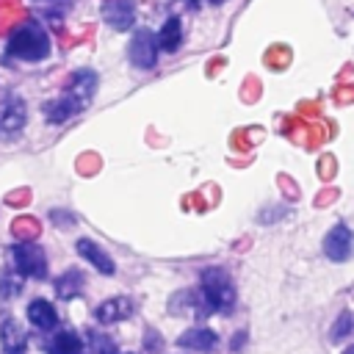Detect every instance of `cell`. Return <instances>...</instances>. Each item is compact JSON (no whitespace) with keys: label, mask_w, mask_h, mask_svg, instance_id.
Returning a JSON list of instances; mask_svg holds the SVG:
<instances>
[{"label":"cell","mask_w":354,"mask_h":354,"mask_svg":"<svg viewBox=\"0 0 354 354\" xmlns=\"http://www.w3.org/2000/svg\"><path fill=\"white\" fill-rule=\"evenodd\" d=\"M136 310V301L127 299V296H113V299H105L102 304H97L94 310V318L100 324H119L124 318H130Z\"/></svg>","instance_id":"7"},{"label":"cell","mask_w":354,"mask_h":354,"mask_svg":"<svg viewBox=\"0 0 354 354\" xmlns=\"http://www.w3.org/2000/svg\"><path fill=\"white\" fill-rule=\"evenodd\" d=\"M28 321L36 329H53L58 324V313H55V307L47 299H33L28 304Z\"/></svg>","instance_id":"14"},{"label":"cell","mask_w":354,"mask_h":354,"mask_svg":"<svg viewBox=\"0 0 354 354\" xmlns=\"http://www.w3.org/2000/svg\"><path fill=\"white\" fill-rule=\"evenodd\" d=\"M80 288H83V274H80L77 268H69V271H64V274L55 279V293H58L61 299L77 296Z\"/></svg>","instance_id":"17"},{"label":"cell","mask_w":354,"mask_h":354,"mask_svg":"<svg viewBox=\"0 0 354 354\" xmlns=\"http://www.w3.org/2000/svg\"><path fill=\"white\" fill-rule=\"evenodd\" d=\"M75 249H77V254H80L83 260H88V266H94L100 274H108V277H111V274L116 271L111 254H108L100 243H94L91 238H80V241L75 243Z\"/></svg>","instance_id":"9"},{"label":"cell","mask_w":354,"mask_h":354,"mask_svg":"<svg viewBox=\"0 0 354 354\" xmlns=\"http://www.w3.org/2000/svg\"><path fill=\"white\" fill-rule=\"evenodd\" d=\"M94 88H97V75L91 69H77V72H72L69 83L64 86V94H69L80 105H86L94 97Z\"/></svg>","instance_id":"10"},{"label":"cell","mask_w":354,"mask_h":354,"mask_svg":"<svg viewBox=\"0 0 354 354\" xmlns=\"http://www.w3.org/2000/svg\"><path fill=\"white\" fill-rule=\"evenodd\" d=\"M180 41H183V25L177 17H169L158 33V47L166 50V53H177L180 50Z\"/></svg>","instance_id":"16"},{"label":"cell","mask_w":354,"mask_h":354,"mask_svg":"<svg viewBox=\"0 0 354 354\" xmlns=\"http://www.w3.org/2000/svg\"><path fill=\"white\" fill-rule=\"evenodd\" d=\"M11 257H14V266L22 277H33V279H44L47 277V254L39 243L33 241H22V243H14L11 246Z\"/></svg>","instance_id":"3"},{"label":"cell","mask_w":354,"mask_h":354,"mask_svg":"<svg viewBox=\"0 0 354 354\" xmlns=\"http://www.w3.org/2000/svg\"><path fill=\"white\" fill-rule=\"evenodd\" d=\"M127 55L133 61V66L138 69H152L155 61H158V39L152 30L147 28H138L130 39V47H127Z\"/></svg>","instance_id":"4"},{"label":"cell","mask_w":354,"mask_h":354,"mask_svg":"<svg viewBox=\"0 0 354 354\" xmlns=\"http://www.w3.org/2000/svg\"><path fill=\"white\" fill-rule=\"evenodd\" d=\"M88 337H91V346H94V351H97V354H119V351H116V346H113V343H111L105 335L91 332Z\"/></svg>","instance_id":"19"},{"label":"cell","mask_w":354,"mask_h":354,"mask_svg":"<svg viewBox=\"0 0 354 354\" xmlns=\"http://www.w3.org/2000/svg\"><path fill=\"white\" fill-rule=\"evenodd\" d=\"M351 14H354V11H351Z\"/></svg>","instance_id":"23"},{"label":"cell","mask_w":354,"mask_h":354,"mask_svg":"<svg viewBox=\"0 0 354 354\" xmlns=\"http://www.w3.org/2000/svg\"><path fill=\"white\" fill-rule=\"evenodd\" d=\"M210 3H227V0H210Z\"/></svg>","instance_id":"22"},{"label":"cell","mask_w":354,"mask_h":354,"mask_svg":"<svg viewBox=\"0 0 354 354\" xmlns=\"http://www.w3.org/2000/svg\"><path fill=\"white\" fill-rule=\"evenodd\" d=\"M324 254L335 263H343L354 254V232L346 224H335L326 235H324Z\"/></svg>","instance_id":"5"},{"label":"cell","mask_w":354,"mask_h":354,"mask_svg":"<svg viewBox=\"0 0 354 354\" xmlns=\"http://www.w3.org/2000/svg\"><path fill=\"white\" fill-rule=\"evenodd\" d=\"M351 329H354V318H351V313H348V310H343V313L337 315V321L332 324L329 337H332V340H340V337H346Z\"/></svg>","instance_id":"18"},{"label":"cell","mask_w":354,"mask_h":354,"mask_svg":"<svg viewBox=\"0 0 354 354\" xmlns=\"http://www.w3.org/2000/svg\"><path fill=\"white\" fill-rule=\"evenodd\" d=\"M199 293H202L205 307L216 310V313H230L235 304V285H232L230 274L218 266L202 271V290Z\"/></svg>","instance_id":"2"},{"label":"cell","mask_w":354,"mask_h":354,"mask_svg":"<svg viewBox=\"0 0 354 354\" xmlns=\"http://www.w3.org/2000/svg\"><path fill=\"white\" fill-rule=\"evenodd\" d=\"M50 354H83V340L77 337V332L72 329H61L53 335V340L47 343Z\"/></svg>","instance_id":"15"},{"label":"cell","mask_w":354,"mask_h":354,"mask_svg":"<svg viewBox=\"0 0 354 354\" xmlns=\"http://www.w3.org/2000/svg\"><path fill=\"white\" fill-rule=\"evenodd\" d=\"M17 293H19V279L3 274L0 277V296H17Z\"/></svg>","instance_id":"20"},{"label":"cell","mask_w":354,"mask_h":354,"mask_svg":"<svg viewBox=\"0 0 354 354\" xmlns=\"http://www.w3.org/2000/svg\"><path fill=\"white\" fill-rule=\"evenodd\" d=\"M0 346L6 354H25L28 340H25V332L19 329V324L14 318L0 324Z\"/></svg>","instance_id":"13"},{"label":"cell","mask_w":354,"mask_h":354,"mask_svg":"<svg viewBox=\"0 0 354 354\" xmlns=\"http://www.w3.org/2000/svg\"><path fill=\"white\" fill-rule=\"evenodd\" d=\"M44 119L47 122H55V124H61V122H66V119H72L75 113H80L83 111V105L75 100V97H69V94H61V97H55V100H50V102H44Z\"/></svg>","instance_id":"11"},{"label":"cell","mask_w":354,"mask_h":354,"mask_svg":"<svg viewBox=\"0 0 354 354\" xmlns=\"http://www.w3.org/2000/svg\"><path fill=\"white\" fill-rule=\"evenodd\" d=\"M346 354H354V346H351V348H346Z\"/></svg>","instance_id":"21"},{"label":"cell","mask_w":354,"mask_h":354,"mask_svg":"<svg viewBox=\"0 0 354 354\" xmlns=\"http://www.w3.org/2000/svg\"><path fill=\"white\" fill-rule=\"evenodd\" d=\"M28 111L19 97H6L0 100V133H17L25 127Z\"/></svg>","instance_id":"8"},{"label":"cell","mask_w":354,"mask_h":354,"mask_svg":"<svg viewBox=\"0 0 354 354\" xmlns=\"http://www.w3.org/2000/svg\"><path fill=\"white\" fill-rule=\"evenodd\" d=\"M8 55L22 61H41L50 55V39L39 22H22L8 36Z\"/></svg>","instance_id":"1"},{"label":"cell","mask_w":354,"mask_h":354,"mask_svg":"<svg viewBox=\"0 0 354 354\" xmlns=\"http://www.w3.org/2000/svg\"><path fill=\"white\" fill-rule=\"evenodd\" d=\"M218 343L216 332L207 329V326H194V329H185L180 337H177V346L180 348H191V351H213Z\"/></svg>","instance_id":"12"},{"label":"cell","mask_w":354,"mask_h":354,"mask_svg":"<svg viewBox=\"0 0 354 354\" xmlns=\"http://www.w3.org/2000/svg\"><path fill=\"white\" fill-rule=\"evenodd\" d=\"M102 19L113 30H130L136 22V6L133 0H105L102 3Z\"/></svg>","instance_id":"6"}]
</instances>
